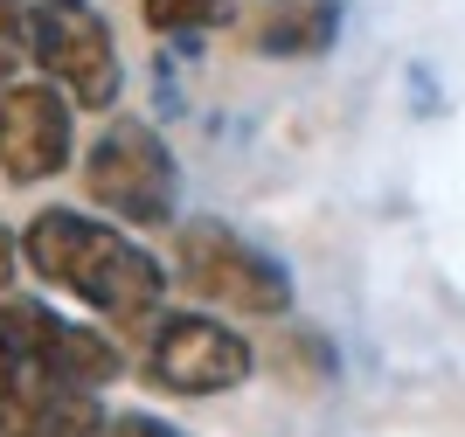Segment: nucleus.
Returning a JSON list of instances; mask_svg holds the SVG:
<instances>
[{
	"mask_svg": "<svg viewBox=\"0 0 465 437\" xmlns=\"http://www.w3.org/2000/svg\"><path fill=\"white\" fill-rule=\"evenodd\" d=\"M97 437H181V431H174V423H160V417H146V410H125V417H104Z\"/></svg>",
	"mask_w": 465,
	"mask_h": 437,
	"instance_id": "9b49d317",
	"label": "nucleus"
},
{
	"mask_svg": "<svg viewBox=\"0 0 465 437\" xmlns=\"http://www.w3.org/2000/svg\"><path fill=\"white\" fill-rule=\"evenodd\" d=\"M77 153V97L35 76V84H7L0 91V174L15 188H35L49 174L70 167Z\"/></svg>",
	"mask_w": 465,
	"mask_h": 437,
	"instance_id": "423d86ee",
	"label": "nucleus"
},
{
	"mask_svg": "<svg viewBox=\"0 0 465 437\" xmlns=\"http://www.w3.org/2000/svg\"><path fill=\"white\" fill-rule=\"evenodd\" d=\"M28 63L77 97V112H112L118 91H125L112 21L91 15L84 0H42L35 21H28Z\"/></svg>",
	"mask_w": 465,
	"mask_h": 437,
	"instance_id": "20e7f679",
	"label": "nucleus"
},
{
	"mask_svg": "<svg viewBox=\"0 0 465 437\" xmlns=\"http://www.w3.org/2000/svg\"><path fill=\"white\" fill-rule=\"evenodd\" d=\"M333 35H341V7H333V0H285V7L264 21L257 49H264V56H285V63H306V56H327Z\"/></svg>",
	"mask_w": 465,
	"mask_h": 437,
	"instance_id": "6e6552de",
	"label": "nucleus"
},
{
	"mask_svg": "<svg viewBox=\"0 0 465 437\" xmlns=\"http://www.w3.org/2000/svg\"><path fill=\"white\" fill-rule=\"evenodd\" d=\"M21 264L35 271L42 285L70 292L77 305L104 313L118 326H139L153 320L160 299H167V271L160 257L125 236L112 223H91L84 209H42L21 223Z\"/></svg>",
	"mask_w": 465,
	"mask_h": 437,
	"instance_id": "f257e3e1",
	"label": "nucleus"
},
{
	"mask_svg": "<svg viewBox=\"0 0 465 437\" xmlns=\"http://www.w3.org/2000/svg\"><path fill=\"white\" fill-rule=\"evenodd\" d=\"M272 7H285V0H272Z\"/></svg>",
	"mask_w": 465,
	"mask_h": 437,
	"instance_id": "ddd939ff",
	"label": "nucleus"
},
{
	"mask_svg": "<svg viewBox=\"0 0 465 437\" xmlns=\"http://www.w3.org/2000/svg\"><path fill=\"white\" fill-rule=\"evenodd\" d=\"M174 271L181 285H194L202 299L251 313V320H278L292 313V278L272 250H257L251 236H236L230 223H181L174 229Z\"/></svg>",
	"mask_w": 465,
	"mask_h": 437,
	"instance_id": "7ed1b4c3",
	"label": "nucleus"
},
{
	"mask_svg": "<svg viewBox=\"0 0 465 437\" xmlns=\"http://www.w3.org/2000/svg\"><path fill=\"white\" fill-rule=\"evenodd\" d=\"M118 368H125L118 341H104L97 326L56 320V326H49V341H42L35 375H49V382H77V389H104V382H112Z\"/></svg>",
	"mask_w": 465,
	"mask_h": 437,
	"instance_id": "0eeeda50",
	"label": "nucleus"
},
{
	"mask_svg": "<svg viewBox=\"0 0 465 437\" xmlns=\"http://www.w3.org/2000/svg\"><path fill=\"white\" fill-rule=\"evenodd\" d=\"M139 15H146V28H153V35L194 42V35H209V28H223V21H230V0H139Z\"/></svg>",
	"mask_w": 465,
	"mask_h": 437,
	"instance_id": "1a4fd4ad",
	"label": "nucleus"
},
{
	"mask_svg": "<svg viewBox=\"0 0 465 437\" xmlns=\"http://www.w3.org/2000/svg\"><path fill=\"white\" fill-rule=\"evenodd\" d=\"M15 257H21V236L0 229V292H7V278H15Z\"/></svg>",
	"mask_w": 465,
	"mask_h": 437,
	"instance_id": "f8f14e48",
	"label": "nucleus"
},
{
	"mask_svg": "<svg viewBox=\"0 0 465 437\" xmlns=\"http://www.w3.org/2000/svg\"><path fill=\"white\" fill-rule=\"evenodd\" d=\"M257 368L251 341L209 313H167L146 341V382L167 396H230Z\"/></svg>",
	"mask_w": 465,
	"mask_h": 437,
	"instance_id": "39448f33",
	"label": "nucleus"
},
{
	"mask_svg": "<svg viewBox=\"0 0 465 437\" xmlns=\"http://www.w3.org/2000/svg\"><path fill=\"white\" fill-rule=\"evenodd\" d=\"M84 188L104 215L160 229L181 209V160L146 118H112L84 153Z\"/></svg>",
	"mask_w": 465,
	"mask_h": 437,
	"instance_id": "f03ea898",
	"label": "nucleus"
},
{
	"mask_svg": "<svg viewBox=\"0 0 465 437\" xmlns=\"http://www.w3.org/2000/svg\"><path fill=\"white\" fill-rule=\"evenodd\" d=\"M28 0H0V91L15 84V70L28 63Z\"/></svg>",
	"mask_w": 465,
	"mask_h": 437,
	"instance_id": "9d476101",
	"label": "nucleus"
}]
</instances>
